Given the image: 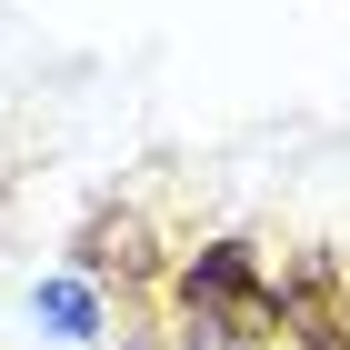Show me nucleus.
I'll use <instances>...</instances> for the list:
<instances>
[{
  "label": "nucleus",
  "mask_w": 350,
  "mask_h": 350,
  "mask_svg": "<svg viewBox=\"0 0 350 350\" xmlns=\"http://www.w3.org/2000/svg\"><path fill=\"white\" fill-rule=\"evenodd\" d=\"M180 310H190V350H250L280 340V280L250 260V241H211L180 260Z\"/></svg>",
  "instance_id": "nucleus-1"
},
{
  "label": "nucleus",
  "mask_w": 350,
  "mask_h": 350,
  "mask_svg": "<svg viewBox=\"0 0 350 350\" xmlns=\"http://www.w3.org/2000/svg\"><path fill=\"white\" fill-rule=\"evenodd\" d=\"M280 330H300V350H350V291L330 260L280 270Z\"/></svg>",
  "instance_id": "nucleus-2"
},
{
  "label": "nucleus",
  "mask_w": 350,
  "mask_h": 350,
  "mask_svg": "<svg viewBox=\"0 0 350 350\" xmlns=\"http://www.w3.org/2000/svg\"><path fill=\"white\" fill-rule=\"evenodd\" d=\"M40 321H51L60 340H100V300H90L81 280H40Z\"/></svg>",
  "instance_id": "nucleus-3"
},
{
  "label": "nucleus",
  "mask_w": 350,
  "mask_h": 350,
  "mask_svg": "<svg viewBox=\"0 0 350 350\" xmlns=\"http://www.w3.org/2000/svg\"><path fill=\"white\" fill-rule=\"evenodd\" d=\"M250 350H280V340H250Z\"/></svg>",
  "instance_id": "nucleus-4"
}]
</instances>
